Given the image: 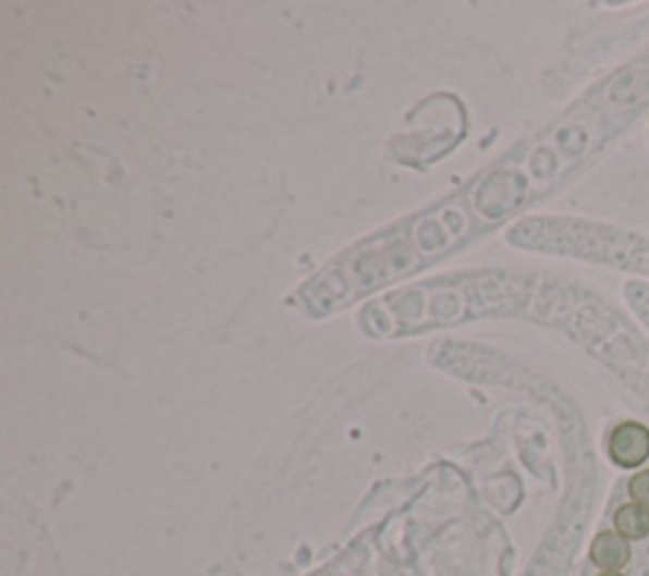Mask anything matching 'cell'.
Segmentation results:
<instances>
[{
    "mask_svg": "<svg viewBox=\"0 0 649 576\" xmlns=\"http://www.w3.org/2000/svg\"><path fill=\"white\" fill-rule=\"evenodd\" d=\"M609 457L620 467H639L649 459V429L639 421H622L609 437Z\"/></svg>",
    "mask_w": 649,
    "mask_h": 576,
    "instance_id": "1",
    "label": "cell"
},
{
    "mask_svg": "<svg viewBox=\"0 0 649 576\" xmlns=\"http://www.w3.org/2000/svg\"><path fill=\"white\" fill-rule=\"evenodd\" d=\"M632 547L622 534L601 531L591 543V562L604 572H620L629 564Z\"/></svg>",
    "mask_w": 649,
    "mask_h": 576,
    "instance_id": "2",
    "label": "cell"
},
{
    "mask_svg": "<svg viewBox=\"0 0 649 576\" xmlns=\"http://www.w3.org/2000/svg\"><path fill=\"white\" fill-rule=\"evenodd\" d=\"M616 534H622L627 541H642L649 536V508L639 503H627L616 511L614 516Z\"/></svg>",
    "mask_w": 649,
    "mask_h": 576,
    "instance_id": "3",
    "label": "cell"
},
{
    "mask_svg": "<svg viewBox=\"0 0 649 576\" xmlns=\"http://www.w3.org/2000/svg\"><path fill=\"white\" fill-rule=\"evenodd\" d=\"M629 495H632V501L649 508V470L637 473L635 478L629 480Z\"/></svg>",
    "mask_w": 649,
    "mask_h": 576,
    "instance_id": "4",
    "label": "cell"
},
{
    "mask_svg": "<svg viewBox=\"0 0 649 576\" xmlns=\"http://www.w3.org/2000/svg\"><path fill=\"white\" fill-rule=\"evenodd\" d=\"M599 576H624V574H620V572H604V574H599Z\"/></svg>",
    "mask_w": 649,
    "mask_h": 576,
    "instance_id": "5",
    "label": "cell"
}]
</instances>
